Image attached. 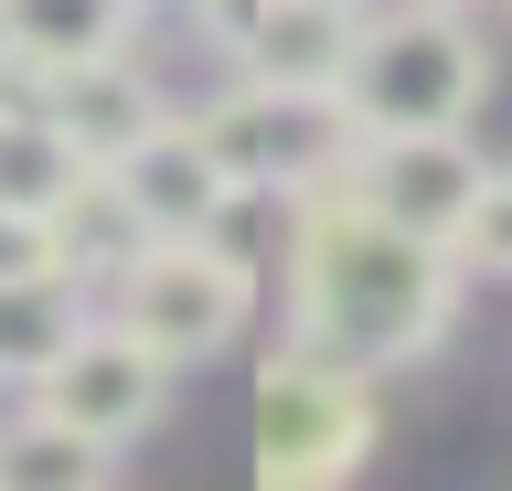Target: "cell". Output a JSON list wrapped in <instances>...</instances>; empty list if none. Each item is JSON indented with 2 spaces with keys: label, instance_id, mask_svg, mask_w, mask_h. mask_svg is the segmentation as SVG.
<instances>
[{
  "label": "cell",
  "instance_id": "15",
  "mask_svg": "<svg viewBox=\"0 0 512 491\" xmlns=\"http://www.w3.org/2000/svg\"><path fill=\"white\" fill-rule=\"evenodd\" d=\"M107 459L118 449H96L86 427H64V417L32 406V417L0 438V481H107Z\"/></svg>",
  "mask_w": 512,
  "mask_h": 491
},
{
  "label": "cell",
  "instance_id": "10",
  "mask_svg": "<svg viewBox=\"0 0 512 491\" xmlns=\"http://www.w3.org/2000/svg\"><path fill=\"white\" fill-rule=\"evenodd\" d=\"M43 107H54V129L75 139V161H128V150H139L160 118H171V107H160L150 86L118 65V54H96V65H64Z\"/></svg>",
  "mask_w": 512,
  "mask_h": 491
},
{
  "label": "cell",
  "instance_id": "12",
  "mask_svg": "<svg viewBox=\"0 0 512 491\" xmlns=\"http://www.w3.org/2000/svg\"><path fill=\"white\" fill-rule=\"evenodd\" d=\"M54 246H64V267H75V278H118V267L150 246L139 203H128V182H118L107 161H86L75 182H64V203H54Z\"/></svg>",
  "mask_w": 512,
  "mask_h": 491
},
{
  "label": "cell",
  "instance_id": "7",
  "mask_svg": "<svg viewBox=\"0 0 512 491\" xmlns=\"http://www.w3.org/2000/svg\"><path fill=\"white\" fill-rule=\"evenodd\" d=\"M352 193L374 203V214H395V225H416V235H459V214H470V193H480V150L459 129L363 139V150H352Z\"/></svg>",
  "mask_w": 512,
  "mask_h": 491
},
{
  "label": "cell",
  "instance_id": "14",
  "mask_svg": "<svg viewBox=\"0 0 512 491\" xmlns=\"http://www.w3.org/2000/svg\"><path fill=\"white\" fill-rule=\"evenodd\" d=\"M75 171L86 161L54 129V107H0V214H54Z\"/></svg>",
  "mask_w": 512,
  "mask_h": 491
},
{
  "label": "cell",
  "instance_id": "3",
  "mask_svg": "<svg viewBox=\"0 0 512 491\" xmlns=\"http://www.w3.org/2000/svg\"><path fill=\"white\" fill-rule=\"evenodd\" d=\"M246 449H256V481H342V470H363L374 459V385L352 374V363L331 353H278L267 374H256V406H246Z\"/></svg>",
  "mask_w": 512,
  "mask_h": 491
},
{
  "label": "cell",
  "instance_id": "1",
  "mask_svg": "<svg viewBox=\"0 0 512 491\" xmlns=\"http://www.w3.org/2000/svg\"><path fill=\"white\" fill-rule=\"evenodd\" d=\"M288 299H299V342L352 374H384V363L438 353L448 321H459V246L448 235H416L395 214L342 182V203H320L299 246H288Z\"/></svg>",
  "mask_w": 512,
  "mask_h": 491
},
{
  "label": "cell",
  "instance_id": "11",
  "mask_svg": "<svg viewBox=\"0 0 512 491\" xmlns=\"http://www.w3.org/2000/svg\"><path fill=\"white\" fill-rule=\"evenodd\" d=\"M128 22H139V0H0V43H11L22 65H43V75L118 54Z\"/></svg>",
  "mask_w": 512,
  "mask_h": 491
},
{
  "label": "cell",
  "instance_id": "9",
  "mask_svg": "<svg viewBox=\"0 0 512 491\" xmlns=\"http://www.w3.org/2000/svg\"><path fill=\"white\" fill-rule=\"evenodd\" d=\"M352 33H363V11H352V0H267L224 54H235L246 75H267V86H342Z\"/></svg>",
  "mask_w": 512,
  "mask_h": 491
},
{
  "label": "cell",
  "instance_id": "16",
  "mask_svg": "<svg viewBox=\"0 0 512 491\" xmlns=\"http://www.w3.org/2000/svg\"><path fill=\"white\" fill-rule=\"evenodd\" d=\"M470 267H491V278H512V171H480L470 214H459V235H448Z\"/></svg>",
  "mask_w": 512,
  "mask_h": 491
},
{
  "label": "cell",
  "instance_id": "4",
  "mask_svg": "<svg viewBox=\"0 0 512 491\" xmlns=\"http://www.w3.org/2000/svg\"><path fill=\"white\" fill-rule=\"evenodd\" d=\"M203 139L224 150L235 193H310L363 150L342 86H267V75H235V97L203 118Z\"/></svg>",
  "mask_w": 512,
  "mask_h": 491
},
{
  "label": "cell",
  "instance_id": "6",
  "mask_svg": "<svg viewBox=\"0 0 512 491\" xmlns=\"http://www.w3.org/2000/svg\"><path fill=\"white\" fill-rule=\"evenodd\" d=\"M32 406L64 417V427H86L96 449H128V438L171 406V363H160L128 321H107V331H75V342L32 374Z\"/></svg>",
  "mask_w": 512,
  "mask_h": 491
},
{
  "label": "cell",
  "instance_id": "2",
  "mask_svg": "<svg viewBox=\"0 0 512 491\" xmlns=\"http://www.w3.org/2000/svg\"><path fill=\"white\" fill-rule=\"evenodd\" d=\"M480 86H491V65H480L470 22H459L448 0H416L395 22H363V33H352V65H342V107H352L363 139L470 129Z\"/></svg>",
  "mask_w": 512,
  "mask_h": 491
},
{
  "label": "cell",
  "instance_id": "5",
  "mask_svg": "<svg viewBox=\"0 0 512 491\" xmlns=\"http://www.w3.org/2000/svg\"><path fill=\"white\" fill-rule=\"evenodd\" d=\"M118 321L182 374V363L235 342V321H246V257H224L214 235H150L118 267Z\"/></svg>",
  "mask_w": 512,
  "mask_h": 491
},
{
  "label": "cell",
  "instance_id": "17",
  "mask_svg": "<svg viewBox=\"0 0 512 491\" xmlns=\"http://www.w3.org/2000/svg\"><path fill=\"white\" fill-rule=\"evenodd\" d=\"M32 267H64L54 214H0V278H32Z\"/></svg>",
  "mask_w": 512,
  "mask_h": 491
},
{
  "label": "cell",
  "instance_id": "13",
  "mask_svg": "<svg viewBox=\"0 0 512 491\" xmlns=\"http://www.w3.org/2000/svg\"><path fill=\"white\" fill-rule=\"evenodd\" d=\"M86 331V299H75V267H32V278H0V374H43Z\"/></svg>",
  "mask_w": 512,
  "mask_h": 491
},
{
  "label": "cell",
  "instance_id": "8",
  "mask_svg": "<svg viewBox=\"0 0 512 491\" xmlns=\"http://www.w3.org/2000/svg\"><path fill=\"white\" fill-rule=\"evenodd\" d=\"M128 182V203H139V225L150 235H214L224 214H235V171H224V150L203 139V118H160L128 161H107Z\"/></svg>",
  "mask_w": 512,
  "mask_h": 491
}]
</instances>
